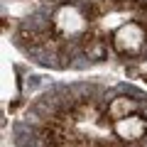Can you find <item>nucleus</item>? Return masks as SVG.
<instances>
[{"label":"nucleus","mask_w":147,"mask_h":147,"mask_svg":"<svg viewBox=\"0 0 147 147\" xmlns=\"http://www.w3.org/2000/svg\"><path fill=\"white\" fill-rule=\"evenodd\" d=\"M145 132H147V123H145V118L137 115V113H130L127 118H123V120L118 123V135H120L123 140H140Z\"/></svg>","instance_id":"f257e3e1"},{"label":"nucleus","mask_w":147,"mask_h":147,"mask_svg":"<svg viewBox=\"0 0 147 147\" xmlns=\"http://www.w3.org/2000/svg\"><path fill=\"white\" fill-rule=\"evenodd\" d=\"M137 103L130 98H115L113 103L108 105V115L110 118H127V113H135Z\"/></svg>","instance_id":"f03ea898"},{"label":"nucleus","mask_w":147,"mask_h":147,"mask_svg":"<svg viewBox=\"0 0 147 147\" xmlns=\"http://www.w3.org/2000/svg\"><path fill=\"white\" fill-rule=\"evenodd\" d=\"M84 47H86V52H88V57H93V59H103L105 57V42L98 34H93V32H88V34L84 37Z\"/></svg>","instance_id":"7ed1b4c3"}]
</instances>
